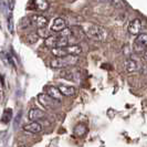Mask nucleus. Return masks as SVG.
Instances as JSON below:
<instances>
[{
    "label": "nucleus",
    "instance_id": "f257e3e1",
    "mask_svg": "<svg viewBox=\"0 0 147 147\" xmlns=\"http://www.w3.org/2000/svg\"><path fill=\"white\" fill-rule=\"evenodd\" d=\"M83 31L85 34L93 40L101 41L103 42L107 39V31L105 30L104 27L98 26V24H93V23H88L83 27Z\"/></svg>",
    "mask_w": 147,
    "mask_h": 147
},
{
    "label": "nucleus",
    "instance_id": "f03ea898",
    "mask_svg": "<svg viewBox=\"0 0 147 147\" xmlns=\"http://www.w3.org/2000/svg\"><path fill=\"white\" fill-rule=\"evenodd\" d=\"M79 61L78 55H67L63 58H55L50 62V65L53 69H64L67 66L75 65Z\"/></svg>",
    "mask_w": 147,
    "mask_h": 147
},
{
    "label": "nucleus",
    "instance_id": "7ed1b4c3",
    "mask_svg": "<svg viewBox=\"0 0 147 147\" xmlns=\"http://www.w3.org/2000/svg\"><path fill=\"white\" fill-rule=\"evenodd\" d=\"M82 52V49L80 45L78 44H73L70 47H65V48H55L52 49V54L55 58H63V57H67V55H79Z\"/></svg>",
    "mask_w": 147,
    "mask_h": 147
},
{
    "label": "nucleus",
    "instance_id": "20e7f679",
    "mask_svg": "<svg viewBox=\"0 0 147 147\" xmlns=\"http://www.w3.org/2000/svg\"><path fill=\"white\" fill-rule=\"evenodd\" d=\"M38 100H39L40 104H41L43 107L48 109V110L55 109V107L59 105V101H57V100L52 98L51 96H49L48 94H45V93H41V94H39V95H38Z\"/></svg>",
    "mask_w": 147,
    "mask_h": 147
},
{
    "label": "nucleus",
    "instance_id": "39448f33",
    "mask_svg": "<svg viewBox=\"0 0 147 147\" xmlns=\"http://www.w3.org/2000/svg\"><path fill=\"white\" fill-rule=\"evenodd\" d=\"M147 48V33H140V36L135 39L133 49L136 53H142L146 50Z\"/></svg>",
    "mask_w": 147,
    "mask_h": 147
},
{
    "label": "nucleus",
    "instance_id": "423d86ee",
    "mask_svg": "<svg viewBox=\"0 0 147 147\" xmlns=\"http://www.w3.org/2000/svg\"><path fill=\"white\" fill-rule=\"evenodd\" d=\"M30 19H31V23H32V26H34V27H37L38 29H42V28H45L47 26H48V19L43 17V16H39V15H34V16H31L30 17Z\"/></svg>",
    "mask_w": 147,
    "mask_h": 147
},
{
    "label": "nucleus",
    "instance_id": "0eeeda50",
    "mask_svg": "<svg viewBox=\"0 0 147 147\" xmlns=\"http://www.w3.org/2000/svg\"><path fill=\"white\" fill-rule=\"evenodd\" d=\"M143 28V23L140 19H134L128 24V32L133 36H140Z\"/></svg>",
    "mask_w": 147,
    "mask_h": 147
},
{
    "label": "nucleus",
    "instance_id": "6e6552de",
    "mask_svg": "<svg viewBox=\"0 0 147 147\" xmlns=\"http://www.w3.org/2000/svg\"><path fill=\"white\" fill-rule=\"evenodd\" d=\"M45 94H48L49 96H51L52 98H54L59 102L62 100V93L60 92L59 88H55V86H47L45 88Z\"/></svg>",
    "mask_w": 147,
    "mask_h": 147
},
{
    "label": "nucleus",
    "instance_id": "1a4fd4ad",
    "mask_svg": "<svg viewBox=\"0 0 147 147\" xmlns=\"http://www.w3.org/2000/svg\"><path fill=\"white\" fill-rule=\"evenodd\" d=\"M66 29V23L62 18H57L51 26V31L53 32H62Z\"/></svg>",
    "mask_w": 147,
    "mask_h": 147
},
{
    "label": "nucleus",
    "instance_id": "9d476101",
    "mask_svg": "<svg viewBox=\"0 0 147 147\" xmlns=\"http://www.w3.org/2000/svg\"><path fill=\"white\" fill-rule=\"evenodd\" d=\"M28 116H29V119H31L32 122H38L39 119H42L45 117V113L39 109H31L29 111Z\"/></svg>",
    "mask_w": 147,
    "mask_h": 147
},
{
    "label": "nucleus",
    "instance_id": "9b49d317",
    "mask_svg": "<svg viewBox=\"0 0 147 147\" xmlns=\"http://www.w3.org/2000/svg\"><path fill=\"white\" fill-rule=\"evenodd\" d=\"M23 131L28 133H32V134H37L42 131V126L40 125L38 122H31L29 124L23 126Z\"/></svg>",
    "mask_w": 147,
    "mask_h": 147
},
{
    "label": "nucleus",
    "instance_id": "f8f14e48",
    "mask_svg": "<svg viewBox=\"0 0 147 147\" xmlns=\"http://www.w3.org/2000/svg\"><path fill=\"white\" fill-rule=\"evenodd\" d=\"M60 92L62 93V95L64 96H73L76 93V88L73 86H70V85H64V84H60L59 86Z\"/></svg>",
    "mask_w": 147,
    "mask_h": 147
},
{
    "label": "nucleus",
    "instance_id": "ddd939ff",
    "mask_svg": "<svg viewBox=\"0 0 147 147\" xmlns=\"http://www.w3.org/2000/svg\"><path fill=\"white\" fill-rule=\"evenodd\" d=\"M60 34H53L50 36L49 38H47L44 40V44L47 48H51V49H55L57 45H58V41H59Z\"/></svg>",
    "mask_w": 147,
    "mask_h": 147
},
{
    "label": "nucleus",
    "instance_id": "4468645a",
    "mask_svg": "<svg viewBox=\"0 0 147 147\" xmlns=\"http://www.w3.org/2000/svg\"><path fill=\"white\" fill-rule=\"evenodd\" d=\"M125 70L127 72H135L138 70V64L135 60L128 59L125 61Z\"/></svg>",
    "mask_w": 147,
    "mask_h": 147
},
{
    "label": "nucleus",
    "instance_id": "2eb2a0df",
    "mask_svg": "<svg viewBox=\"0 0 147 147\" xmlns=\"http://www.w3.org/2000/svg\"><path fill=\"white\" fill-rule=\"evenodd\" d=\"M36 8H37L39 11H47L49 9V2L48 0H33Z\"/></svg>",
    "mask_w": 147,
    "mask_h": 147
},
{
    "label": "nucleus",
    "instance_id": "dca6fc26",
    "mask_svg": "<svg viewBox=\"0 0 147 147\" xmlns=\"http://www.w3.org/2000/svg\"><path fill=\"white\" fill-rule=\"evenodd\" d=\"M86 132H88V127L84 124H79V125L75 126V128H74V134L76 136H79V137L84 136L86 134Z\"/></svg>",
    "mask_w": 147,
    "mask_h": 147
},
{
    "label": "nucleus",
    "instance_id": "f3484780",
    "mask_svg": "<svg viewBox=\"0 0 147 147\" xmlns=\"http://www.w3.org/2000/svg\"><path fill=\"white\" fill-rule=\"evenodd\" d=\"M1 119H2V123H5V124L10 123V121L12 119V110L11 109H6L2 113Z\"/></svg>",
    "mask_w": 147,
    "mask_h": 147
},
{
    "label": "nucleus",
    "instance_id": "a211bd4d",
    "mask_svg": "<svg viewBox=\"0 0 147 147\" xmlns=\"http://www.w3.org/2000/svg\"><path fill=\"white\" fill-rule=\"evenodd\" d=\"M39 38L40 37L37 32H31V33L26 36V42L29 44H34L39 40Z\"/></svg>",
    "mask_w": 147,
    "mask_h": 147
},
{
    "label": "nucleus",
    "instance_id": "6ab92c4d",
    "mask_svg": "<svg viewBox=\"0 0 147 147\" xmlns=\"http://www.w3.org/2000/svg\"><path fill=\"white\" fill-rule=\"evenodd\" d=\"M70 42V40H69V38L65 37V36H63V34H60L59 37V41H58V45H57V48H65V47H69L67 44Z\"/></svg>",
    "mask_w": 147,
    "mask_h": 147
},
{
    "label": "nucleus",
    "instance_id": "aec40b11",
    "mask_svg": "<svg viewBox=\"0 0 147 147\" xmlns=\"http://www.w3.org/2000/svg\"><path fill=\"white\" fill-rule=\"evenodd\" d=\"M100 1L106 2V3H110V5H112V6L117 7V8H123L124 6H125V3H124L123 0H100Z\"/></svg>",
    "mask_w": 147,
    "mask_h": 147
},
{
    "label": "nucleus",
    "instance_id": "412c9836",
    "mask_svg": "<svg viewBox=\"0 0 147 147\" xmlns=\"http://www.w3.org/2000/svg\"><path fill=\"white\" fill-rule=\"evenodd\" d=\"M7 26L8 30L10 33H13L15 32V26H13V17H12V12L9 13V17L7 18Z\"/></svg>",
    "mask_w": 147,
    "mask_h": 147
},
{
    "label": "nucleus",
    "instance_id": "4be33fe9",
    "mask_svg": "<svg viewBox=\"0 0 147 147\" xmlns=\"http://www.w3.org/2000/svg\"><path fill=\"white\" fill-rule=\"evenodd\" d=\"M30 26H32V23H31V19L30 18H22L21 20H20V23H19V27L21 28V29H27V28H29Z\"/></svg>",
    "mask_w": 147,
    "mask_h": 147
},
{
    "label": "nucleus",
    "instance_id": "5701e85b",
    "mask_svg": "<svg viewBox=\"0 0 147 147\" xmlns=\"http://www.w3.org/2000/svg\"><path fill=\"white\" fill-rule=\"evenodd\" d=\"M6 57H7L8 62H9L11 65H13V66L18 65V61H17V59H16V57L13 55V54H11V53L8 52L7 54H6Z\"/></svg>",
    "mask_w": 147,
    "mask_h": 147
},
{
    "label": "nucleus",
    "instance_id": "b1692460",
    "mask_svg": "<svg viewBox=\"0 0 147 147\" xmlns=\"http://www.w3.org/2000/svg\"><path fill=\"white\" fill-rule=\"evenodd\" d=\"M37 33L39 34V37L40 38H49L50 37V32L48 31V30L45 29V28H42V29H38Z\"/></svg>",
    "mask_w": 147,
    "mask_h": 147
},
{
    "label": "nucleus",
    "instance_id": "393cba45",
    "mask_svg": "<svg viewBox=\"0 0 147 147\" xmlns=\"http://www.w3.org/2000/svg\"><path fill=\"white\" fill-rule=\"evenodd\" d=\"M19 147H26V146H24V145H21V146H19Z\"/></svg>",
    "mask_w": 147,
    "mask_h": 147
}]
</instances>
